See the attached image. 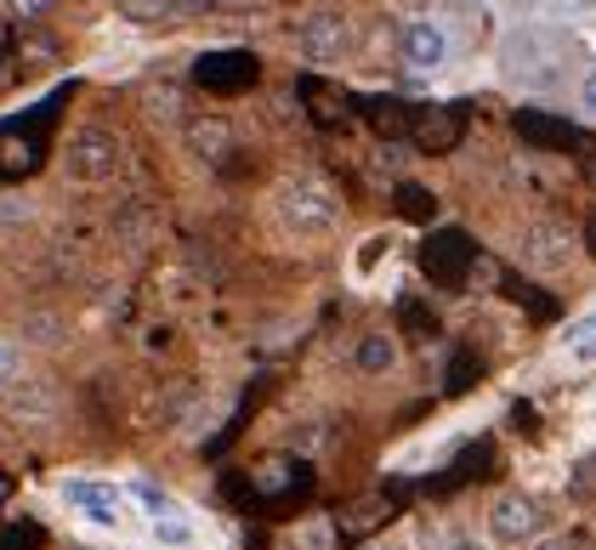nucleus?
Returning a JSON list of instances; mask_svg holds the SVG:
<instances>
[{
	"mask_svg": "<svg viewBox=\"0 0 596 550\" xmlns=\"http://www.w3.org/2000/svg\"><path fill=\"white\" fill-rule=\"evenodd\" d=\"M119 7H126L131 17H170V12H177V0H119Z\"/></svg>",
	"mask_w": 596,
	"mask_h": 550,
	"instance_id": "obj_23",
	"label": "nucleus"
},
{
	"mask_svg": "<svg viewBox=\"0 0 596 550\" xmlns=\"http://www.w3.org/2000/svg\"><path fill=\"white\" fill-rule=\"evenodd\" d=\"M313 488V471L302 460H267L251 471V499L256 506H284V499H302Z\"/></svg>",
	"mask_w": 596,
	"mask_h": 550,
	"instance_id": "obj_4",
	"label": "nucleus"
},
{
	"mask_svg": "<svg viewBox=\"0 0 596 550\" xmlns=\"http://www.w3.org/2000/svg\"><path fill=\"white\" fill-rule=\"evenodd\" d=\"M302 97L313 103V119H318V125H341V108H335V97H325V91H318L313 80H302Z\"/></svg>",
	"mask_w": 596,
	"mask_h": 550,
	"instance_id": "obj_20",
	"label": "nucleus"
},
{
	"mask_svg": "<svg viewBox=\"0 0 596 550\" xmlns=\"http://www.w3.org/2000/svg\"><path fill=\"white\" fill-rule=\"evenodd\" d=\"M279 205H284V221H295V228H307V233H318V228H330V221H335V193L318 177L290 182L279 193Z\"/></svg>",
	"mask_w": 596,
	"mask_h": 550,
	"instance_id": "obj_3",
	"label": "nucleus"
},
{
	"mask_svg": "<svg viewBox=\"0 0 596 550\" xmlns=\"http://www.w3.org/2000/svg\"><path fill=\"white\" fill-rule=\"evenodd\" d=\"M0 550H46V528H40V522H7Z\"/></svg>",
	"mask_w": 596,
	"mask_h": 550,
	"instance_id": "obj_17",
	"label": "nucleus"
},
{
	"mask_svg": "<svg viewBox=\"0 0 596 550\" xmlns=\"http://www.w3.org/2000/svg\"><path fill=\"white\" fill-rule=\"evenodd\" d=\"M63 499H68V506H80L91 522H103V528H114V522H119V494L103 488V483H68Z\"/></svg>",
	"mask_w": 596,
	"mask_h": 550,
	"instance_id": "obj_12",
	"label": "nucleus"
},
{
	"mask_svg": "<svg viewBox=\"0 0 596 550\" xmlns=\"http://www.w3.org/2000/svg\"><path fill=\"white\" fill-rule=\"evenodd\" d=\"M568 353L574 358H596V318H585V323H574V330H568Z\"/></svg>",
	"mask_w": 596,
	"mask_h": 550,
	"instance_id": "obj_22",
	"label": "nucleus"
},
{
	"mask_svg": "<svg viewBox=\"0 0 596 550\" xmlns=\"http://www.w3.org/2000/svg\"><path fill=\"white\" fill-rule=\"evenodd\" d=\"M443 52H449V40H443L438 23H409L404 29V63L409 68H438Z\"/></svg>",
	"mask_w": 596,
	"mask_h": 550,
	"instance_id": "obj_11",
	"label": "nucleus"
},
{
	"mask_svg": "<svg viewBox=\"0 0 596 550\" xmlns=\"http://www.w3.org/2000/svg\"><path fill=\"white\" fill-rule=\"evenodd\" d=\"M585 108H596V74H591V80H585Z\"/></svg>",
	"mask_w": 596,
	"mask_h": 550,
	"instance_id": "obj_29",
	"label": "nucleus"
},
{
	"mask_svg": "<svg viewBox=\"0 0 596 550\" xmlns=\"http://www.w3.org/2000/svg\"><path fill=\"white\" fill-rule=\"evenodd\" d=\"M392 358H397V346H392L386 335H364V341H358V369H364V374L392 369Z\"/></svg>",
	"mask_w": 596,
	"mask_h": 550,
	"instance_id": "obj_15",
	"label": "nucleus"
},
{
	"mask_svg": "<svg viewBox=\"0 0 596 550\" xmlns=\"http://www.w3.org/2000/svg\"><path fill=\"white\" fill-rule=\"evenodd\" d=\"M517 137H529V142H540V148H574V142H580L574 125L540 114V108H523V114H517Z\"/></svg>",
	"mask_w": 596,
	"mask_h": 550,
	"instance_id": "obj_10",
	"label": "nucleus"
},
{
	"mask_svg": "<svg viewBox=\"0 0 596 550\" xmlns=\"http://www.w3.org/2000/svg\"><path fill=\"white\" fill-rule=\"evenodd\" d=\"M404 323H409V330H420V335H432V323H427V312H420L415 302H404Z\"/></svg>",
	"mask_w": 596,
	"mask_h": 550,
	"instance_id": "obj_25",
	"label": "nucleus"
},
{
	"mask_svg": "<svg viewBox=\"0 0 596 550\" xmlns=\"http://www.w3.org/2000/svg\"><path fill=\"white\" fill-rule=\"evenodd\" d=\"M188 148L199 159H221L233 148V131H228V119H193L188 125Z\"/></svg>",
	"mask_w": 596,
	"mask_h": 550,
	"instance_id": "obj_13",
	"label": "nucleus"
},
{
	"mask_svg": "<svg viewBox=\"0 0 596 550\" xmlns=\"http://www.w3.org/2000/svg\"><path fill=\"white\" fill-rule=\"evenodd\" d=\"M392 199H397V216H404V221H432L438 216V199L420 188V182H397Z\"/></svg>",
	"mask_w": 596,
	"mask_h": 550,
	"instance_id": "obj_14",
	"label": "nucleus"
},
{
	"mask_svg": "<svg viewBox=\"0 0 596 550\" xmlns=\"http://www.w3.org/2000/svg\"><path fill=\"white\" fill-rule=\"evenodd\" d=\"M295 46H302V57H313V63L341 57V46H346L341 17H307V23H302V35H295Z\"/></svg>",
	"mask_w": 596,
	"mask_h": 550,
	"instance_id": "obj_9",
	"label": "nucleus"
},
{
	"mask_svg": "<svg viewBox=\"0 0 596 550\" xmlns=\"http://www.w3.org/2000/svg\"><path fill=\"white\" fill-rule=\"evenodd\" d=\"M534 522H540L534 499L506 494V499H494V511H489V534H494V539H506V545H517L523 534H534Z\"/></svg>",
	"mask_w": 596,
	"mask_h": 550,
	"instance_id": "obj_7",
	"label": "nucleus"
},
{
	"mask_svg": "<svg viewBox=\"0 0 596 550\" xmlns=\"http://www.w3.org/2000/svg\"><path fill=\"white\" fill-rule=\"evenodd\" d=\"M534 550H580L574 539H545V545H534Z\"/></svg>",
	"mask_w": 596,
	"mask_h": 550,
	"instance_id": "obj_28",
	"label": "nucleus"
},
{
	"mask_svg": "<svg viewBox=\"0 0 596 550\" xmlns=\"http://www.w3.org/2000/svg\"><path fill=\"white\" fill-rule=\"evenodd\" d=\"M478 374H483V363H478V353H455V363H449V386H443V392H466L471 381H478Z\"/></svg>",
	"mask_w": 596,
	"mask_h": 550,
	"instance_id": "obj_19",
	"label": "nucleus"
},
{
	"mask_svg": "<svg viewBox=\"0 0 596 550\" xmlns=\"http://www.w3.org/2000/svg\"><path fill=\"white\" fill-rule=\"evenodd\" d=\"M392 511H397V499H386V494H369V499H358V506H346V511L335 516V528H341V539H364V534L386 528V522H392Z\"/></svg>",
	"mask_w": 596,
	"mask_h": 550,
	"instance_id": "obj_8",
	"label": "nucleus"
},
{
	"mask_svg": "<svg viewBox=\"0 0 596 550\" xmlns=\"http://www.w3.org/2000/svg\"><path fill=\"white\" fill-rule=\"evenodd\" d=\"M17 7H23V12H35V7H46V0H17Z\"/></svg>",
	"mask_w": 596,
	"mask_h": 550,
	"instance_id": "obj_31",
	"label": "nucleus"
},
{
	"mask_svg": "<svg viewBox=\"0 0 596 550\" xmlns=\"http://www.w3.org/2000/svg\"><path fill=\"white\" fill-rule=\"evenodd\" d=\"M568 7H596V0H568Z\"/></svg>",
	"mask_w": 596,
	"mask_h": 550,
	"instance_id": "obj_32",
	"label": "nucleus"
},
{
	"mask_svg": "<svg viewBox=\"0 0 596 550\" xmlns=\"http://www.w3.org/2000/svg\"><path fill=\"white\" fill-rule=\"evenodd\" d=\"M0 499H7V477H0Z\"/></svg>",
	"mask_w": 596,
	"mask_h": 550,
	"instance_id": "obj_33",
	"label": "nucleus"
},
{
	"mask_svg": "<svg viewBox=\"0 0 596 550\" xmlns=\"http://www.w3.org/2000/svg\"><path fill=\"white\" fill-rule=\"evenodd\" d=\"M154 534H160L165 545H182V539H188V528H182V522H154Z\"/></svg>",
	"mask_w": 596,
	"mask_h": 550,
	"instance_id": "obj_24",
	"label": "nucleus"
},
{
	"mask_svg": "<svg viewBox=\"0 0 596 550\" xmlns=\"http://www.w3.org/2000/svg\"><path fill=\"white\" fill-rule=\"evenodd\" d=\"M193 80L205 91H244L256 80V57L251 52H205L193 63Z\"/></svg>",
	"mask_w": 596,
	"mask_h": 550,
	"instance_id": "obj_5",
	"label": "nucleus"
},
{
	"mask_svg": "<svg viewBox=\"0 0 596 550\" xmlns=\"http://www.w3.org/2000/svg\"><path fill=\"white\" fill-rule=\"evenodd\" d=\"M12 369H17V353H12V341H0V381H7Z\"/></svg>",
	"mask_w": 596,
	"mask_h": 550,
	"instance_id": "obj_26",
	"label": "nucleus"
},
{
	"mask_svg": "<svg viewBox=\"0 0 596 550\" xmlns=\"http://www.w3.org/2000/svg\"><path fill=\"white\" fill-rule=\"evenodd\" d=\"M364 114L376 119V131H386V137H397V131H409V125H415L404 108L392 103V97H386V103H381V97H369V103H364Z\"/></svg>",
	"mask_w": 596,
	"mask_h": 550,
	"instance_id": "obj_16",
	"label": "nucleus"
},
{
	"mask_svg": "<svg viewBox=\"0 0 596 550\" xmlns=\"http://www.w3.org/2000/svg\"><path fill=\"white\" fill-rule=\"evenodd\" d=\"M585 244H591V256H596V216L585 221Z\"/></svg>",
	"mask_w": 596,
	"mask_h": 550,
	"instance_id": "obj_30",
	"label": "nucleus"
},
{
	"mask_svg": "<svg viewBox=\"0 0 596 550\" xmlns=\"http://www.w3.org/2000/svg\"><path fill=\"white\" fill-rule=\"evenodd\" d=\"M420 267H427V279L438 290H460L471 272H478V244H471L460 228H438L420 250Z\"/></svg>",
	"mask_w": 596,
	"mask_h": 550,
	"instance_id": "obj_1",
	"label": "nucleus"
},
{
	"mask_svg": "<svg viewBox=\"0 0 596 550\" xmlns=\"http://www.w3.org/2000/svg\"><path fill=\"white\" fill-rule=\"evenodd\" d=\"M506 295H517V302H529V312H534V318H551V312H557V302H551V295H540V290L517 284V279H506Z\"/></svg>",
	"mask_w": 596,
	"mask_h": 550,
	"instance_id": "obj_21",
	"label": "nucleus"
},
{
	"mask_svg": "<svg viewBox=\"0 0 596 550\" xmlns=\"http://www.w3.org/2000/svg\"><path fill=\"white\" fill-rule=\"evenodd\" d=\"M409 137L427 148V154H449V148L466 137V108H427V114H415Z\"/></svg>",
	"mask_w": 596,
	"mask_h": 550,
	"instance_id": "obj_6",
	"label": "nucleus"
},
{
	"mask_svg": "<svg viewBox=\"0 0 596 550\" xmlns=\"http://www.w3.org/2000/svg\"><path fill=\"white\" fill-rule=\"evenodd\" d=\"M574 483H580V488H596V460H585V465H580V477H574Z\"/></svg>",
	"mask_w": 596,
	"mask_h": 550,
	"instance_id": "obj_27",
	"label": "nucleus"
},
{
	"mask_svg": "<svg viewBox=\"0 0 596 550\" xmlns=\"http://www.w3.org/2000/svg\"><path fill=\"white\" fill-rule=\"evenodd\" d=\"M523 256H529V261H557V256H562V233H557V228H529Z\"/></svg>",
	"mask_w": 596,
	"mask_h": 550,
	"instance_id": "obj_18",
	"label": "nucleus"
},
{
	"mask_svg": "<svg viewBox=\"0 0 596 550\" xmlns=\"http://www.w3.org/2000/svg\"><path fill=\"white\" fill-rule=\"evenodd\" d=\"M114 165H119V142L103 131V125H86V131L68 137V170H74L80 182L114 177Z\"/></svg>",
	"mask_w": 596,
	"mask_h": 550,
	"instance_id": "obj_2",
	"label": "nucleus"
}]
</instances>
